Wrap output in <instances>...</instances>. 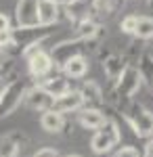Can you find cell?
Returning a JSON list of instances; mask_svg holds the SVG:
<instances>
[{"label": "cell", "instance_id": "obj_25", "mask_svg": "<svg viewBox=\"0 0 153 157\" xmlns=\"http://www.w3.org/2000/svg\"><path fill=\"white\" fill-rule=\"evenodd\" d=\"M32 157H59V151L53 149V147H42V149H38Z\"/></svg>", "mask_w": 153, "mask_h": 157}, {"label": "cell", "instance_id": "obj_16", "mask_svg": "<svg viewBox=\"0 0 153 157\" xmlns=\"http://www.w3.org/2000/svg\"><path fill=\"white\" fill-rule=\"evenodd\" d=\"M99 32H101V27H99V23L94 21L92 17L80 19V21L76 23V38L82 40V42H90L92 38L99 36Z\"/></svg>", "mask_w": 153, "mask_h": 157}, {"label": "cell", "instance_id": "obj_20", "mask_svg": "<svg viewBox=\"0 0 153 157\" xmlns=\"http://www.w3.org/2000/svg\"><path fill=\"white\" fill-rule=\"evenodd\" d=\"M136 69H139L143 80H149L153 84V57L151 55H143V59H141V63H139Z\"/></svg>", "mask_w": 153, "mask_h": 157}, {"label": "cell", "instance_id": "obj_17", "mask_svg": "<svg viewBox=\"0 0 153 157\" xmlns=\"http://www.w3.org/2000/svg\"><path fill=\"white\" fill-rule=\"evenodd\" d=\"M124 69H126V61L122 59L120 55H109V57L103 61V71H105V75L113 84L120 80V75H122Z\"/></svg>", "mask_w": 153, "mask_h": 157}, {"label": "cell", "instance_id": "obj_4", "mask_svg": "<svg viewBox=\"0 0 153 157\" xmlns=\"http://www.w3.org/2000/svg\"><path fill=\"white\" fill-rule=\"evenodd\" d=\"M141 84H143V78L136 67L132 65H126V69L122 71L120 80L116 82V97L118 98H132L139 90H141Z\"/></svg>", "mask_w": 153, "mask_h": 157}, {"label": "cell", "instance_id": "obj_19", "mask_svg": "<svg viewBox=\"0 0 153 157\" xmlns=\"http://www.w3.org/2000/svg\"><path fill=\"white\" fill-rule=\"evenodd\" d=\"M134 36L141 40H153V17H139Z\"/></svg>", "mask_w": 153, "mask_h": 157}, {"label": "cell", "instance_id": "obj_10", "mask_svg": "<svg viewBox=\"0 0 153 157\" xmlns=\"http://www.w3.org/2000/svg\"><path fill=\"white\" fill-rule=\"evenodd\" d=\"M25 103H27L32 109H36V111H48V109H53L55 98L50 97L40 84H36V86H32V88H27Z\"/></svg>", "mask_w": 153, "mask_h": 157}, {"label": "cell", "instance_id": "obj_27", "mask_svg": "<svg viewBox=\"0 0 153 157\" xmlns=\"http://www.w3.org/2000/svg\"><path fill=\"white\" fill-rule=\"evenodd\" d=\"M143 157H153V138L145 145V153H143Z\"/></svg>", "mask_w": 153, "mask_h": 157}, {"label": "cell", "instance_id": "obj_6", "mask_svg": "<svg viewBox=\"0 0 153 157\" xmlns=\"http://www.w3.org/2000/svg\"><path fill=\"white\" fill-rule=\"evenodd\" d=\"M82 40L73 38V40H65V42H59L57 46H53L50 50V59H53V65H57L59 69H63V65L76 57V55H82Z\"/></svg>", "mask_w": 153, "mask_h": 157}, {"label": "cell", "instance_id": "obj_21", "mask_svg": "<svg viewBox=\"0 0 153 157\" xmlns=\"http://www.w3.org/2000/svg\"><path fill=\"white\" fill-rule=\"evenodd\" d=\"M116 9V0H90V11L96 15H111Z\"/></svg>", "mask_w": 153, "mask_h": 157}, {"label": "cell", "instance_id": "obj_29", "mask_svg": "<svg viewBox=\"0 0 153 157\" xmlns=\"http://www.w3.org/2000/svg\"><path fill=\"white\" fill-rule=\"evenodd\" d=\"M6 86H9V82H6V78H4V75H0V98H2V94H4Z\"/></svg>", "mask_w": 153, "mask_h": 157}, {"label": "cell", "instance_id": "obj_30", "mask_svg": "<svg viewBox=\"0 0 153 157\" xmlns=\"http://www.w3.org/2000/svg\"><path fill=\"white\" fill-rule=\"evenodd\" d=\"M50 2H55V4H59V6H67V4L76 2V0H50Z\"/></svg>", "mask_w": 153, "mask_h": 157}, {"label": "cell", "instance_id": "obj_7", "mask_svg": "<svg viewBox=\"0 0 153 157\" xmlns=\"http://www.w3.org/2000/svg\"><path fill=\"white\" fill-rule=\"evenodd\" d=\"M82 107H84V98L80 94V90H67L65 94L57 97L55 103H53V111H57L61 115H65V113H78Z\"/></svg>", "mask_w": 153, "mask_h": 157}, {"label": "cell", "instance_id": "obj_18", "mask_svg": "<svg viewBox=\"0 0 153 157\" xmlns=\"http://www.w3.org/2000/svg\"><path fill=\"white\" fill-rule=\"evenodd\" d=\"M25 138L21 134L13 132L4 138H0V157H17L19 155V147Z\"/></svg>", "mask_w": 153, "mask_h": 157}, {"label": "cell", "instance_id": "obj_32", "mask_svg": "<svg viewBox=\"0 0 153 157\" xmlns=\"http://www.w3.org/2000/svg\"><path fill=\"white\" fill-rule=\"evenodd\" d=\"M147 4H149V6H151V9H153V0H147Z\"/></svg>", "mask_w": 153, "mask_h": 157}, {"label": "cell", "instance_id": "obj_8", "mask_svg": "<svg viewBox=\"0 0 153 157\" xmlns=\"http://www.w3.org/2000/svg\"><path fill=\"white\" fill-rule=\"evenodd\" d=\"M27 67H29V73L38 78V80H44L48 73L53 71V59H50V52L46 50H40V52H36L32 55L29 59H27Z\"/></svg>", "mask_w": 153, "mask_h": 157}, {"label": "cell", "instance_id": "obj_23", "mask_svg": "<svg viewBox=\"0 0 153 157\" xmlns=\"http://www.w3.org/2000/svg\"><path fill=\"white\" fill-rule=\"evenodd\" d=\"M15 46V38H13V29H4L0 32V50H11Z\"/></svg>", "mask_w": 153, "mask_h": 157}, {"label": "cell", "instance_id": "obj_9", "mask_svg": "<svg viewBox=\"0 0 153 157\" xmlns=\"http://www.w3.org/2000/svg\"><path fill=\"white\" fill-rule=\"evenodd\" d=\"M78 121L84 130H101L107 121V115L101 111V109H94V107H82L78 111Z\"/></svg>", "mask_w": 153, "mask_h": 157}, {"label": "cell", "instance_id": "obj_22", "mask_svg": "<svg viewBox=\"0 0 153 157\" xmlns=\"http://www.w3.org/2000/svg\"><path fill=\"white\" fill-rule=\"evenodd\" d=\"M136 21H139V15H128V17H124V19L120 21V29H122L124 34H130V36H134Z\"/></svg>", "mask_w": 153, "mask_h": 157}, {"label": "cell", "instance_id": "obj_28", "mask_svg": "<svg viewBox=\"0 0 153 157\" xmlns=\"http://www.w3.org/2000/svg\"><path fill=\"white\" fill-rule=\"evenodd\" d=\"M6 63H9V55H6L4 50H0V71L6 67Z\"/></svg>", "mask_w": 153, "mask_h": 157}, {"label": "cell", "instance_id": "obj_12", "mask_svg": "<svg viewBox=\"0 0 153 157\" xmlns=\"http://www.w3.org/2000/svg\"><path fill=\"white\" fill-rule=\"evenodd\" d=\"M59 4L50 0H38V23L40 27H48L59 21Z\"/></svg>", "mask_w": 153, "mask_h": 157}, {"label": "cell", "instance_id": "obj_3", "mask_svg": "<svg viewBox=\"0 0 153 157\" xmlns=\"http://www.w3.org/2000/svg\"><path fill=\"white\" fill-rule=\"evenodd\" d=\"M25 94H27V84H25L23 80H13V82H9L4 94L0 98V120L9 117L13 111L25 101Z\"/></svg>", "mask_w": 153, "mask_h": 157}, {"label": "cell", "instance_id": "obj_1", "mask_svg": "<svg viewBox=\"0 0 153 157\" xmlns=\"http://www.w3.org/2000/svg\"><path fill=\"white\" fill-rule=\"evenodd\" d=\"M120 140H122V130H120L118 121L107 117L105 126L92 134V138H90V149H92L94 155H105L113 147L120 145Z\"/></svg>", "mask_w": 153, "mask_h": 157}, {"label": "cell", "instance_id": "obj_13", "mask_svg": "<svg viewBox=\"0 0 153 157\" xmlns=\"http://www.w3.org/2000/svg\"><path fill=\"white\" fill-rule=\"evenodd\" d=\"M40 86H42L53 98H57V97H61V94H65L67 90H71L69 80H67L65 75H46V78L40 82Z\"/></svg>", "mask_w": 153, "mask_h": 157}, {"label": "cell", "instance_id": "obj_24", "mask_svg": "<svg viewBox=\"0 0 153 157\" xmlns=\"http://www.w3.org/2000/svg\"><path fill=\"white\" fill-rule=\"evenodd\" d=\"M113 157H143V153L136 147H120L113 153Z\"/></svg>", "mask_w": 153, "mask_h": 157}, {"label": "cell", "instance_id": "obj_11", "mask_svg": "<svg viewBox=\"0 0 153 157\" xmlns=\"http://www.w3.org/2000/svg\"><path fill=\"white\" fill-rule=\"evenodd\" d=\"M80 94H82V98H84V107H94V109H99L103 103H105L103 88L96 84L94 80L84 82V86L80 88Z\"/></svg>", "mask_w": 153, "mask_h": 157}, {"label": "cell", "instance_id": "obj_26", "mask_svg": "<svg viewBox=\"0 0 153 157\" xmlns=\"http://www.w3.org/2000/svg\"><path fill=\"white\" fill-rule=\"evenodd\" d=\"M11 29V19L6 17V13H0V32Z\"/></svg>", "mask_w": 153, "mask_h": 157}, {"label": "cell", "instance_id": "obj_5", "mask_svg": "<svg viewBox=\"0 0 153 157\" xmlns=\"http://www.w3.org/2000/svg\"><path fill=\"white\" fill-rule=\"evenodd\" d=\"M15 23L19 29H34L38 23V0H19L15 9Z\"/></svg>", "mask_w": 153, "mask_h": 157}, {"label": "cell", "instance_id": "obj_2", "mask_svg": "<svg viewBox=\"0 0 153 157\" xmlns=\"http://www.w3.org/2000/svg\"><path fill=\"white\" fill-rule=\"evenodd\" d=\"M124 117L139 138H151L153 136V113L149 109H145L143 105H132L124 113Z\"/></svg>", "mask_w": 153, "mask_h": 157}, {"label": "cell", "instance_id": "obj_14", "mask_svg": "<svg viewBox=\"0 0 153 157\" xmlns=\"http://www.w3.org/2000/svg\"><path fill=\"white\" fill-rule=\"evenodd\" d=\"M40 126H42V130L48 132V134H59V132H63V128H65V115H61V113L53 111V109L42 111V115H40Z\"/></svg>", "mask_w": 153, "mask_h": 157}, {"label": "cell", "instance_id": "obj_15", "mask_svg": "<svg viewBox=\"0 0 153 157\" xmlns=\"http://www.w3.org/2000/svg\"><path fill=\"white\" fill-rule=\"evenodd\" d=\"M63 75L67 78V80H80L84 78L86 73H88V61L84 59L82 55H76V57H71L65 65H63Z\"/></svg>", "mask_w": 153, "mask_h": 157}, {"label": "cell", "instance_id": "obj_31", "mask_svg": "<svg viewBox=\"0 0 153 157\" xmlns=\"http://www.w3.org/2000/svg\"><path fill=\"white\" fill-rule=\"evenodd\" d=\"M65 157H82V155H76V153H71V155H65Z\"/></svg>", "mask_w": 153, "mask_h": 157}]
</instances>
